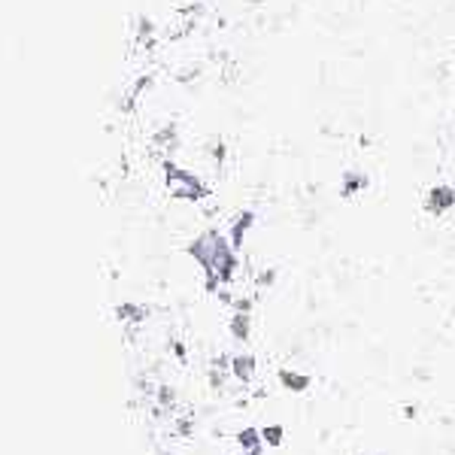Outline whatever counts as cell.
Listing matches in <instances>:
<instances>
[{
    "label": "cell",
    "instance_id": "6da1fadb",
    "mask_svg": "<svg viewBox=\"0 0 455 455\" xmlns=\"http://www.w3.org/2000/svg\"><path fill=\"white\" fill-rule=\"evenodd\" d=\"M189 255L201 264L203 270V288L215 295L222 286H228L240 267V258H237V249L231 246L225 234L219 231H203L189 243Z\"/></svg>",
    "mask_w": 455,
    "mask_h": 455
},
{
    "label": "cell",
    "instance_id": "7a4b0ae2",
    "mask_svg": "<svg viewBox=\"0 0 455 455\" xmlns=\"http://www.w3.org/2000/svg\"><path fill=\"white\" fill-rule=\"evenodd\" d=\"M164 179H167V189L176 194V198H182V201H203L210 194V189L203 186V182L194 176L191 170H186V167H179L176 161L173 158H164Z\"/></svg>",
    "mask_w": 455,
    "mask_h": 455
},
{
    "label": "cell",
    "instance_id": "3957f363",
    "mask_svg": "<svg viewBox=\"0 0 455 455\" xmlns=\"http://www.w3.org/2000/svg\"><path fill=\"white\" fill-rule=\"evenodd\" d=\"M452 207H455V189H452V186H434V189H428V194H425V210H428V213L443 215V213H449Z\"/></svg>",
    "mask_w": 455,
    "mask_h": 455
},
{
    "label": "cell",
    "instance_id": "277c9868",
    "mask_svg": "<svg viewBox=\"0 0 455 455\" xmlns=\"http://www.w3.org/2000/svg\"><path fill=\"white\" fill-rule=\"evenodd\" d=\"M255 371H258V364H255V359L252 355H231V367H228V373H231L237 383L240 386H249L255 379Z\"/></svg>",
    "mask_w": 455,
    "mask_h": 455
},
{
    "label": "cell",
    "instance_id": "5b68a950",
    "mask_svg": "<svg viewBox=\"0 0 455 455\" xmlns=\"http://www.w3.org/2000/svg\"><path fill=\"white\" fill-rule=\"evenodd\" d=\"M252 225H255V213L252 210H243V213L234 215L231 228H228V240H231L234 249H240L246 243V234H249V228H252Z\"/></svg>",
    "mask_w": 455,
    "mask_h": 455
},
{
    "label": "cell",
    "instance_id": "8992f818",
    "mask_svg": "<svg viewBox=\"0 0 455 455\" xmlns=\"http://www.w3.org/2000/svg\"><path fill=\"white\" fill-rule=\"evenodd\" d=\"M279 376V383H283L288 392H307L310 383H313V376L310 373H303V371H295V367H283V371L276 373Z\"/></svg>",
    "mask_w": 455,
    "mask_h": 455
},
{
    "label": "cell",
    "instance_id": "52a82bcc",
    "mask_svg": "<svg viewBox=\"0 0 455 455\" xmlns=\"http://www.w3.org/2000/svg\"><path fill=\"white\" fill-rule=\"evenodd\" d=\"M367 189V173L364 170H346L343 179H340V194L343 198H355Z\"/></svg>",
    "mask_w": 455,
    "mask_h": 455
},
{
    "label": "cell",
    "instance_id": "ba28073f",
    "mask_svg": "<svg viewBox=\"0 0 455 455\" xmlns=\"http://www.w3.org/2000/svg\"><path fill=\"white\" fill-rule=\"evenodd\" d=\"M116 316H118V322H134V325H140L146 319V307H140V303H118L116 307Z\"/></svg>",
    "mask_w": 455,
    "mask_h": 455
},
{
    "label": "cell",
    "instance_id": "9c48e42d",
    "mask_svg": "<svg viewBox=\"0 0 455 455\" xmlns=\"http://www.w3.org/2000/svg\"><path fill=\"white\" fill-rule=\"evenodd\" d=\"M262 437H264V446H283L286 428L279 425V422H274V425H264V428H262Z\"/></svg>",
    "mask_w": 455,
    "mask_h": 455
},
{
    "label": "cell",
    "instance_id": "30bf717a",
    "mask_svg": "<svg viewBox=\"0 0 455 455\" xmlns=\"http://www.w3.org/2000/svg\"><path fill=\"white\" fill-rule=\"evenodd\" d=\"M155 143L158 146H176V125H164V128H161V131L155 134Z\"/></svg>",
    "mask_w": 455,
    "mask_h": 455
}]
</instances>
